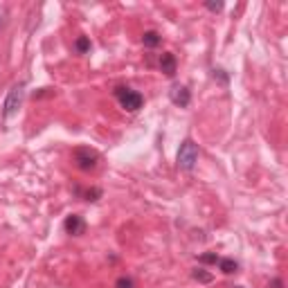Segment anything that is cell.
Instances as JSON below:
<instances>
[{
  "label": "cell",
  "mask_w": 288,
  "mask_h": 288,
  "mask_svg": "<svg viewBox=\"0 0 288 288\" xmlns=\"http://www.w3.org/2000/svg\"><path fill=\"white\" fill-rule=\"evenodd\" d=\"M115 97H117L119 106L128 113H137L144 106V97H142L137 90L128 88V86H117V88H115Z\"/></svg>",
  "instance_id": "7a4b0ae2"
},
{
  "label": "cell",
  "mask_w": 288,
  "mask_h": 288,
  "mask_svg": "<svg viewBox=\"0 0 288 288\" xmlns=\"http://www.w3.org/2000/svg\"><path fill=\"white\" fill-rule=\"evenodd\" d=\"M160 43H162L160 32H156V30H147L144 34H142V45H144V48L153 50V48H158Z\"/></svg>",
  "instance_id": "9c48e42d"
},
{
  "label": "cell",
  "mask_w": 288,
  "mask_h": 288,
  "mask_svg": "<svg viewBox=\"0 0 288 288\" xmlns=\"http://www.w3.org/2000/svg\"><path fill=\"white\" fill-rule=\"evenodd\" d=\"M63 228L70 236H81L83 232H86V221H83V216H79V214H70L68 219H65Z\"/></svg>",
  "instance_id": "8992f818"
},
{
  "label": "cell",
  "mask_w": 288,
  "mask_h": 288,
  "mask_svg": "<svg viewBox=\"0 0 288 288\" xmlns=\"http://www.w3.org/2000/svg\"><path fill=\"white\" fill-rule=\"evenodd\" d=\"M115 288H135V282H133V277H128V275H122V277H117V282H115Z\"/></svg>",
  "instance_id": "4fadbf2b"
},
{
  "label": "cell",
  "mask_w": 288,
  "mask_h": 288,
  "mask_svg": "<svg viewBox=\"0 0 288 288\" xmlns=\"http://www.w3.org/2000/svg\"><path fill=\"white\" fill-rule=\"evenodd\" d=\"M169 99H171V104H176V106H180V108H187V106H189V102H191V93H189L187 86L173 83L171 90H169Z\"/></svg>",
  "instance_id": "5b68a950"
},
{
  "label": "cell",
  "mask_w": 288,
  "mask_h": 288,
  "mask_svg": "<svg viewBox=\"0 0 288 288\" xmlns=\"http://www.w3.org/2000/svg\"><path fill=\"white\" fill-rule=\"evenodd\" d=\"M74 50H77L79 54H88L90 52V39L88 36H79V39L74 41Z\"/></svg>",
  "instance_id": "8fae6325"
},
{
  "label": "cell",
  "mask_w": 288,
  "mask_h": 288,
  "mask_svg": "<svg viewBox=\"0 0 288 288\" xmlns=\"http://www.w3.org/2000/svg\"><path fill=\"white\" fill-rule=\"evenodd\" d=\"M219 254H216V252H207V254H200V257H198V261H200V264H219Z\"/></svg>",
  "instance_id": "5bb4252c"
},
{
  "label": "cell",
  "mask_w": 288,
  "mask_h": 288,
  "mask_svg": "<svg viewBox=\"0 0 288 288\" xmlns=\"http://www.w3.org/2000/svg\"><path fill=\"white\" fill-rule=\"evenodd\" d=\"M205 7H207L210 11H223L225 2H212V0H210V2H205Z\"/></svg>",
  "instance_id": "9a60e30c"
},
{
  "label": "cell",
  "mask_w": 288,
  "mask_h": 288,
  "mask_svg": "<svg viewBox=\"0 0 288 288\" xmlns=\"http://www.w3.org/2000/svg\"><path fill=\"white\" fill-rule=\"evenodd\" d=\"M234 288H243V286H234Z\"/></svg>",
  "instance_id": "ac0fdd59"
},
{
  "label": "cell",
  "mask_w": 288,
  "mask_h": 288,
  "mask_svg": "<svg viewBox=\"0 0 288 288\" xmlns=\"http://www.w3.org/2000/svg\"><path fill=\"white\" fill-rule=\"evenodd\" d=\"M268 288H284V282L282 279H273V282L268 284Z\"/></svg>",
  "instance_id": "2e32d148"
},
{
  "label": "cell",
  "mask_w": 288,
  "mask_h": 288,
  "mask_svg": "<svg viewBox=\"0 0 288 288\" xmlns=\"http://www.w3.org/2000/svg\"><path fill=\"white\" fill-rule=\"evenodd\" d=\"M20 104H23V83H16L14 88L9 90V95H7L5 104H2V117H11L16 111L20 108Z\"/></svg>",
  "instance_id": "277c9868"
},
{
  "label": "cell",
  "mask_w": 288,
  "mask_h": 288,
  "mask_svg": "<svg viewBox=\"0 0 288 288\" xmlns=\"http://www.w3.org/2000/svg\"><path fill=\"white\" fill-rule=\"evenodd\" d=\"M214 77H219L223 83H228V74H223V70H214Z\"/></svg>",
  "instance_id": "e0dca14e"
},
{
  "label": "cell",
  "mask_w": 288,
  "mask_h": 288,
  "mask_svg": "<svg viewBox=\"0 0 288 288\" xmlns=\"http://www.w3.org/2000/svg\"><path fill=\"white\" fill-rule=\"evenodd\" d=\"M0 25H2V18H0Z\"/></svg>",
  "instance_id": "d6986e66"
},
{
  "label": "cell",
  "mask_w": 288,
  "mask_h": 288,
  "mask_svg": "<svg viewBox=\"0 0 288 288\" xmlns=\"http://www.w3.org/2000/svg\"><path fill=\"white\" fill-rule=\"evenodd\" d=\"M219 268H221V273H223V275H232V273L239 270V264H236L234 259L225 257V259H219Z\"/></svg>",
  "instance_id": "30bf717a"
},
{
  "label": "cell",
  "mask_w": 288,
  "mask_h": 288,
  "mask_svg": "<svg viewBox=\"0 0 288 288\" xmlns=\"http://www.w3.org/2000/svg\"><path fill=\"white\" fill-rule=\"evenodd\" d=\"M72 191L79 196V198L88 200V203H95V200H99V198L104 196L102 187H88V189H83L81 185H74V187H72Z\"/></svg>",
  "instance_id": "52a82bcc"
},
{
  "label": "cell",
  "mask_w": 288,
  "mask_h": 288,
  "mask_svg": "<svg viewBox=\"0 0 288 288\" xmlns=\"http://www.w3.org/2000/svg\"><path fill=\"white\" fill-rule=\"evenodd\" d=\"M198 156H200L198 144H196L194 140H189V137H187V140H182L180 149H178V156H176L178 169H182V171H194L196 162H198Z\"/></svg>",
  "instance_id": "6da1fadb"
},
{
  "label": "cell",
  "mask_w": 288,
  "mask_h": 288,
  "mask_svg": "<svg viewBox=\"0 0 288 288\" xmlns=\"http://www.w3.org/2000/svg\"><path fill=\"white\" fill-rule=\"evenodd\" d=\"M191 277L196 279V282H200V284H210L212 279V273H205V270H194V273H191Z\"/></svg>",
  "instance_id": "7c38bea8"
},
{
  "label": "cell",
  "mask_w": 288,
  "mask_h": 288,
  "mask_svg": "<svg viewBox=\"0 0 288 288\" xmlns=\"http://www.w3.org/2000/svg\"><path fill=\"white\" fill-rule=\"evenodd\" d=\"M99 162V153L95 149H88V147H79L74 149V165L77 169L81 171H93Z\"/></svg>",
  "instance_id": "3957f363"
},
{
  "label": "cell",
  "mask_w": 288,
  "mask_h": 288,
  "mask_svg": "<svg viewBox=\"0 0 288 288\" xmlns=\"http://www.w3.org/2000/svg\"><path fill=\"white\" fill-rule=\"evenodd\" d=\"M160 70L167 74V77H173L178 70V61H176V54H171V52H165L160 57Z\"/></svg>",
  "instance_id": "ba28073f"
}]
</instances>
